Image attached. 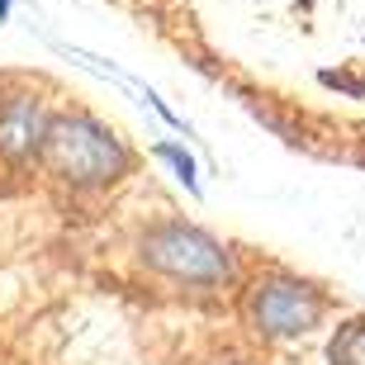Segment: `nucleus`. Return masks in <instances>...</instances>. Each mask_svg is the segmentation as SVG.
<instances>
[{"label": "nucleus", "instance_id": "nucleus-1", "mask_svg": "<svg viewBox=\"0 0 365 365\" xmlns=\"http://www.w3.org/2000/svg\"><path fill=\"white\" fill-rule=\"evenodd\" d=\"M38 162L48 166V176L67 180L76 190H95V185H114L128 171V148L95 119L67 114V119H53Z\"/></svg>", "mask_w": 365, "mask_h": 365}, {"label": "nucleus", "instance_id": "nucleus-2", "mask_svg": "<svg viewBox=\"0 0 365 365\" xmlns=\"http://www.w3.org/2000/svg\"><path fill=\"white\" fill-rule=\"evenodd\" d=\"M143 261L157 275H171L180 284H218L228 280L232 261L228 252L209 237V232L190 228V223H162L143 237Z\"/></svg>", "mask_w": 365, "mask_h": 365}, {"label": "nucleus", "instance_id": "nucleus-3", "mask_svg": "<svg viewBox=\"0 0 365 365\" xmlns=\"http://www.w3.org/2000/svg\"><path fill=\"white\" fill-rule=\"evenodd\" d=\"M323 318V294L289 275H266L247 294V323L261 337H304Z\"/></svg>", "mask_w": 365, "mask_h": 365}, {"label": "nucleus", "instance_id": "nucleus-4", "mask_svg": "<svg viewBox=\"0 0 365 365\" xmlns=\"http://www.w3.org/2000/svg\"><path fill=\"white\" fill-rule=\"evenodd\" d=\"M48 128H53V119H48L38 95H5L0 100V157L5 162L38 157Z\"/></svg>", "mask_w": 365, "mask_h": 365}, {"label": "nucleus", "instance_id": "nucleus-5", "mask_svg": "<svg viewBox=\"0 0 365 365\" xmlns=\"http://www.w3.org/2000/svg\"><path fill=\"white\" fill-rule=\"evenodd\" d=\"M332 365H365V318L356 323L337 327V337H332Z\"/></svg>", "mask_w": 365, "mask_h": 365}, {"label": "nucleus", "instance_id": "nucleus-6", "mask_svg": "<svg viewBox=\"0 0 365 365\" xmlns=\"http://www.w3.org/2000/svg\"><path fill=\"white\" fill-rule=\"evenodd\" d=\"M157 152H162L166 162L176 166V176H180V185H185V190H200V176H195V162H190L185 152L176 148V143H162V148H157Z\"/></svg>", "mask_w": 365, "mask_h": 365}, {"label": "nucleus", "instance_id": "nucleus-7", "mask_svg": "<svg viewBox=\"0 0 365 365\" xmlns=\"http://www.w3.org/2000/svg\"><path fill=\"white\" fill-rule=\"evenodd\" d=\"M5 14H10V0H0V24H5Z\"/></svg>", "mask_w": 365, "mask_h": 365}]
</instances>
